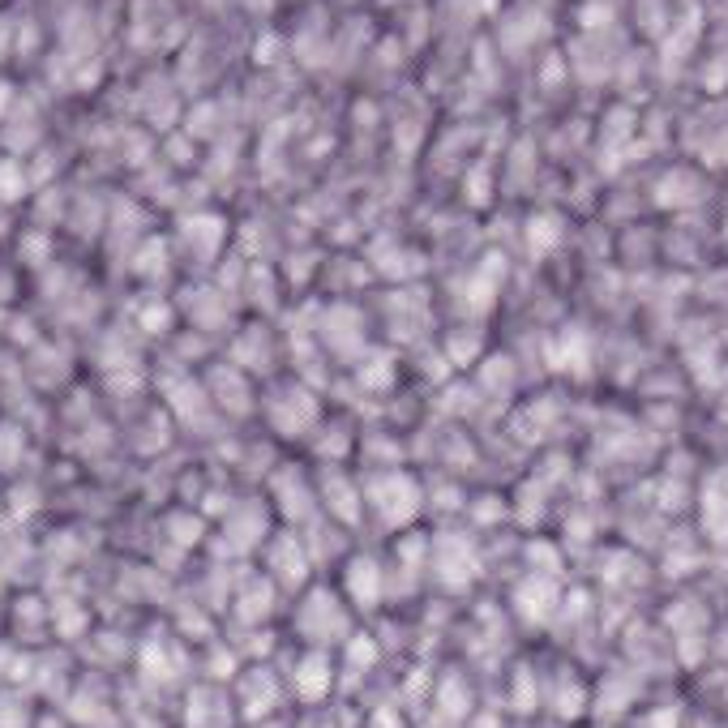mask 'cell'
<instances>
[{
	"label": "cell",
	"instance_id": "6da1fadb",
	"mask_svg": "<svg viewBox=\"0 0 728 728\" xmlns=\"http://www.w3.org/2000/svg\"><path fill=\"white\" fill-rule=\"evenodd\" d=\"M330 681H335V669H330V656L326 651H305L300 656V664H296V673H292V690L300 694V699H322V694L330 690Z\"/></svg>",
	"mask_w": 728,
	"mask_h": 728
}]
</instances>
